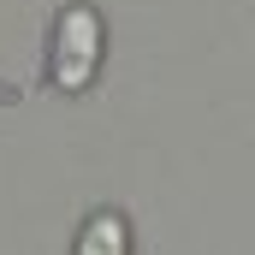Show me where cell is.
<instances>
[{"instance_id": "7a4b0ae2", "label": "cell", "mask_w": 255, "mask_h": 255, "mask_svg": "<svg viewBox=\"0 0 255 255\" xmlns=\"http://www.w3.org/2000/svg\"><path fill=\"white\" fill-rule=\"evenodd\" d=\"M77 255H130V232L119 214H95L77 238Z\"/></svg>"}, {"instance_id": "6da1fadb", "label": "cell", "mask_w": 255, "mask_h": 255, "mask_svg": "<svg viewBox=\"0 0 255 255\" xmlns=\"http://www.w3.org/2000/svg\"><path fill=\"white\" fill-rule=\"evenodd\" d=\"M95 60H101V18L89 6H71L60 18V42H54V83L83 89L95 77Z\"/></svg>"}]
</instances>
